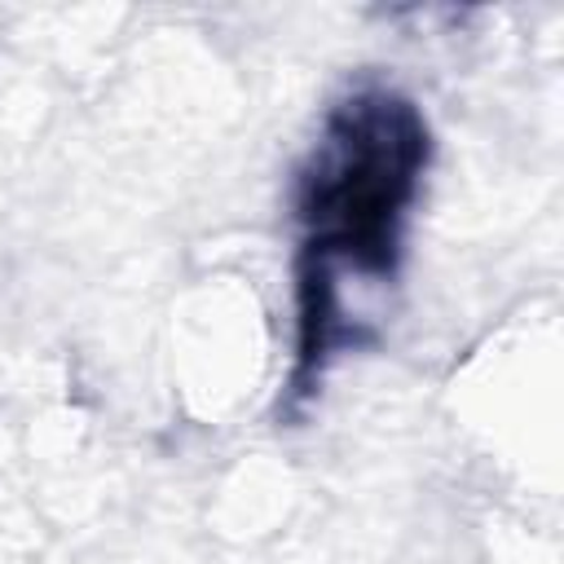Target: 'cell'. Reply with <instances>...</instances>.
Wrapping results in <instances>:
<instances>
[{
	"mask_svg": "<svg viewBox=\"0 0 564 564\" xmlns=\"http://www.w3.org/2000/svg\"><path fill=\"white\" fill-rule=\"evenodd\" d=\"M423 128L405 101L383 93L348 101L304 176V216L317 225V256L388 264L392 220L419 176Z\"/></svg>",
	"mask_w": 564,
	"mask_h": 564,
	"instance_id": "6da1fadb",
	"label": "cell"
}]
</instances>
